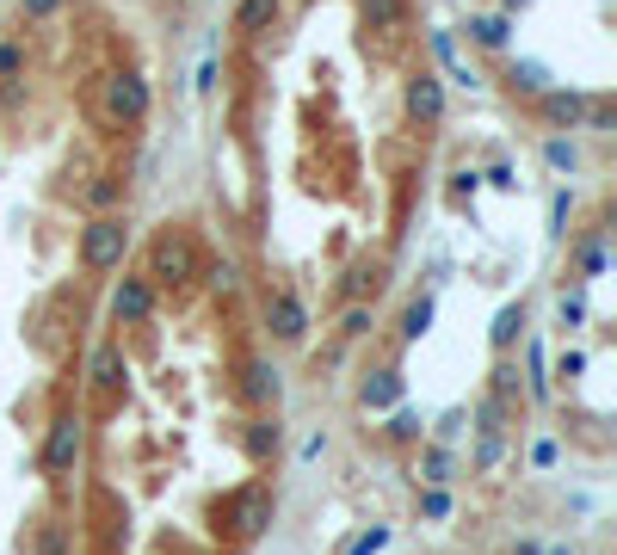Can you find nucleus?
Returning a JSON list of instances; mask_svg holds the SVG:
<instances>
[{"label":"nucleus","mask_w":617,"mask_h":555,"mask_svg":"<svg viewBox=\"0 0 617 555\" xmlns=\"http://www.w3.org/2000/svg\"><path fill=\"white\" fill-rule=\"evenodd\" d=\"M266 525H272V488L266 481H241L235 494L216 500V531H229L235 543H253Z\"/></svg>","instance_id":"obj_1"},{"label":"nucleus","mask_w":617,"mask_h":555,"mask_svg":"<svg viewBox=\"0 0 617 555\" xmlns=\"http://www.w3.org/2000/svg\"><path fill=\"white\" fill-rule=\"evenodd\" d=\"M198 241L192 229H161L155 247H149V284H192L198 278Z\"/></svg>","instance_id":"obj_2"},{"label":"nucleus","mask_w":617,"mask_h":555,"mask_svg":"<svg viewBox=\"0 0 617 555\" xmlns=\"http://www.w3.org/2000/svg\"><path fill=\"white\" fill-rule=\"evenodd\" d=\"M81 451H87V420H81V414H56L50 432H44L38 469H44L50 481H68V475H75V463H81Z\"/></svg>","instance_id":"obj_3"},{"label":"nucleus","mask_w":617,"mask_h":555,"mask_svg":"<svg viewBox=\"0 0 617 555\" xmlns=\"http://www.w3.org/2000/svg\"><path fill=\"white\" fill-rule=\"evenodd\" d=\"M130 253V222L124 216H93L81 229V266L87 272H118Z\"/></svg>","instance_id":"obj_4"},{"label":"nucleus","mask_w":617,"mask_h":555,"mask_svg":"<svg viewBox=\"0 0 617 555\" xmlns=\"http://www.w3.org/2000/svg\"><path fill=\"white\" fill-rule=\"evenodd\" d=\"M266 327H272L278 346H303V340H309V309H303V296H297V290H272V296H266Z\"/></svg>","instance_id":"obj_5"},{"label":"nucleus","mask_w":617,"mask_h":555,"mask_svg":"<svg viewBox=\"0 0 617 555\" xmlns=\"http://www.w3.org/2000/svg\"><path fill=\"white\" fill-rule=\"evenodd\" d=\"M105 118L142 124L149 118V81H142V74H112V81H105Z\"/></svg>","instance_id":"obj_6"},{"label":"nucleus","mask_w":617,"mask_h":555,"mask_svg":"<svg viewBox=\"0 0 617 555\" xmlns=\"http://www.w3.org/2000/svg\"><path fill=\"white\" fill-rule=\"evenodd\" d=\"M402 105H408V118L420 124V130H432V124H445V81L439 74H414L408 81V93H402Z\"/></svg>","instance_id":"obj_7"},{"label":"nucleus","mask_w":617,"mask_h":555,"mask_svg":"<svg viewBox=\"0 0 617 555\" xmlns=\"http://www.w3.org/2000/svg\"><path fill=\"white\" fill-rule=\"evenodd\" d=\"M112 315L124 321V327H142L155 315V284L149 278H118V290H112Z\"/></svg>","instance_id":"obj_8"},{"label":"nucleus","mask_w":617,"mask_h":555,"mask_svg":"<svg viewBox=\"0 0 617 555\" xmlns=\"http://www.w3.org/2000/svg\"><path fill=\"white\" fill-rule=\"evenodd\" d=\"M537 111H543L550 124L574 130L580 118H587V99H580V93H568V87H543V93H537Z\"/></svg>","instance_id":"obj_9"},{"label":"nucleus","mask_w":617,"mask_h":555,"mask_svg":"<svg viewBox=\"0 0 617 555\" xmlns=\"http://www.w3.org/2000/svg\"><path fill=\"white\" fill-rule=\"evenodd\" d=\"M241 395L253 401V407H278V370L272 364H241Z\"/></svg>","instance_id":"obj_10"},{"label":"nucleus","mask_w":617,"mask_h":555,"mask_svg":"<svg viewBox=\"0 0 617 555\" xmlns=\"http://www.w3.org/2000/svg\"><path fill=\"white\" fill-rule=\"evenodd\" d=\"M365 31H402L408 25V0H358Z\"/></svg>","instance_id":"obj_11"},{"label":"nucleus","mask_w":617,"mask_h":555,"mask_svg":"<svg viewBox=\"0 0 617 555\" xmlns=\"http://www.w3.org/2000/svg\"><path fill=\"white\" fill-rule=\"evenodd\" d=\"M124 377H130V370H124V352H118V346H99V352H93V389H99V395H118Z\"/></svg>","instance_id":"obj_12"},{"label":"nucleus","mask_w":617,"mask_h":555,"mask_svg":"<svg viewBox=\"0 0 617 555\" xmlns=\"http://www.w3.org/2000/svg\"><path fill=\"white\" fill-rule=\"evenodd\" d=\"M519 333H525V303H506V309L494 315V327H488V346L506 358V352L519 346Z\"/></svg>","instance_id":"obj_13"},{"label":"nucleus","mask_w":617,"mask_h":555,"mask_svg":"<svg viewBox=\"0 0 617 555\" xmlns=\"http://www.w3.org/2000/svg\"><path fill=\"white\" fill-rule=\"evenodd\" d=\"M241 451H247V463H266L272 451H278V420H247V432H241Z\"/></svg>","instance_id":"obj_14"},{"label":"nucleus","mask_w":617,"mask_h":555,"mask_svg":"<svg viewBox=\"0 0 617 555\" xmlns=\"http://www.w3.org/2000/svg\"><path fill=\"white\" fill-rule=\"evenodd\" d=\"M278 7H284V0H241V7H235V31H241V37H260V31H272Z\"/></svg>","instance_id":"obj_15"},{"label":"nucleus","mask_w":617,"mask_h":555,"mask_svg":"<svg viewBox=\"0 0 617 555\" xmlns=\"http://www.w3.org/2000/svg\"><path fill=\"white\" fill-rule=\"evenodd\" d=\"M358 401H365V407H395V401H402V370H371L365 389H358Z\"/></svg>","instance_id":"obj_16"},{"label":"nucleus","mask_w":617,"mask_h":555,"mask_svg":"<svg viewBox=\"0 0 617 555\" xmlns=\"http://www.w3.org/2000/svg\"><path fill=\"white\" fill-rule=\"evenodd\" d=\"M25 81V44L19 37H0V93H13Z\"/></svg>","instance_id":"obj_17"},{"label":"nucleus","mask_w":617,"mask_h":555,"mask_svg":"<svg viewBox=\"0 0 617 555\" xmlns=\"http://www.w3.org/2000/svg\"><path fill=\"white\" fill-rule=\"evenodd\" d=\"M506 31H513V25H506V13H482V19H469V37H476L482 50H506Z\"/></svg>","instance_id":"obj_18"},{"label":"nucleus","mask_w":617,"mask_h":555,"mask_svg":"<svg viewBox=\"0 0 617 555\" xmlns=\"http://www.w3.org/2000/svg\"><path fill=\"white\" fill-rule=\"evenodd\" d=\"M118 198H124V179H118V173H99V179L87 185V210H99V216H112Z\"/></svg>","instance_id":"obj_19"},{"label":"nucleus","mask_w":617,"mask_h":555,"mask_svg":"<svg viewBox=\"0 0 617 555\" xmlns=\"http://www.w3.org/2000/svg\"><path fill=\"white\" fill-rule=\"evenodd\" d=\"M426 327H432V296H414V303L402 309V340H426Z\"/></svg>","instance_id":"obj_20"},{"label":"nucleus","mask_w":617,"mask_h":555,"mask_svg":"<svg viewBox=\"0 0 617 555\" xmlns=\"http://www.w3.org/2000/svg\"><path fill=\"white\" fill-rule=\"evenodd\" d=\"M420 481H426V488H445V481H451V451H445V444H432V451L420 457Z\"/></svg>","instance_id":"obj_21"},{"label":"nucleus","mask_w":617,"mask_h":555,"mask_svg":"<svg viewBox=\"0 0 617 555\" xmlns=\"http://www.w3.org/2000/svg\"><path fill=\"white\" fill-rule=\"evenodd\" d=\"M340 290L352 296V303H365V296H377V290H383V266H358V272H352Z\"/></svg>","instance_id":"obj_22"},{"label":"nucleus","mask_w":617,"mask_h":555,"mask_svg":"<svg viewBox=\"0 0 617 555\" xmlns=\"http://www.w3.org/2000/svg\"><path fill=\"white\" fill-rule=\"evenodd\" d=\"M543 161H550L556 173H574V167H580V148H574L568 136H550V142H543Z\"/></svg>","instance_id":"obj_23"},{"label":"nucleus","mask_w":617,"mask_h":555,"mask_svg":"<svg viewBox=\"0 0 617 555\" xmlns=\"http://www.w3.org/2000/svg\"><path fill=\"white\" fill-rule=\"evenodd\" d=\"M574 266L587 272V278H593V272H605V235H593V241H580V253H574Z\"/></svg>","instance_id":"obj_24"},{"label":"nucleus","mask_w":617,"mask_h":555,"mask_svg":"<svg viewBox=\"0 0 617 555\" xmlns=\"http://www.w3.org/2000/svg\"><path fill=\"white\" fill-rule=\"evenodd\" d=\"M506 81H513V93H543V68H537V62H513Z\"/></svg>","instance_id":"obj_25"},{"label":"nucleus","mask_w":617,"mask_h":555,"mask_svg":"<svg viewBox=\"0 0 617 555\" xmlns=\"http://www.w3.org/2000/svg\"><path fill=\"white\" fill-rule=\"evenodd\" d=\"M371 327H377V321H371V309H365V303H352V309H346V327H340V340H365Z\"/></svg>","instance_id":"obj_26"},{"label":"nucleus","mask_w":617,"mask_h":555,"mask_svg":"<svg viewBox=\"0 0 617 555\" xmlns=\"http://www.w3.org/2000/svg\"><path fill=\"white\" fill-rule=\"evenodd\" d=\"M500 457H506V432H488V438L476 444V469H494Z\"/></svg>","instance_id":"obj_27"},{"label":"nucleus","mask_w":617,"mask_h":555,"mask_svg":"<svg viewBox=\"0 0 617 555\" xmlns=\"http://www.w3.org/2000/svg\"><path fill=\"white\" fill-rule=\"evenodd\" d=\"M494 401H519V370L513 364H494Z\"/></svg>","instance_id":"obj_28"},{"label":"nucleus","mask_w":617,"mask_h":555,"mask_svg":"<svg viewBox=\"0 0 617 555\" xmlns=\"http://www.w3.org/2000/svg\"><path fill=\"white\" fill-rule=\"evenodd\" d=\"M389 438H395V444H414V438H420V414H408V407H402V414L389 420Z\"/></svg>","instance_id":"obj_29"},{"label":"nucleus","mask_w":617,"mask_h":555,"mask_svg":"<svg viewBox=\"0 0 617 555\" xmlns=\"http://www.w3.org/2000/svg\"><path fill=\"white\" fill-rule=\"evenodd\" d=\"M587 321V296L580 290H562V327H580Z\"/></svg>","instance_id":"obj_30"},{"label":"nucleus","mask_w":617,"mask_h":555,"mask_svg":"<svg viewBox=\"0 0 617 555\" xmlns=\"http://www.w3.org/2000/svg\"><path fill=\"white\" fill-rule=\"evenodd\" d=\"M420 512H426V518H451V494H445V488H426V494H420Z\"/></svg>","instance_id":"obj_31"},{"label":"nucleus","mask_w":617,"mask_h":555,"mask_svg":"<svg viewBox=\"0 0 617 555\" xmlns=\"http://www.w3.org/2000/svg\"><path fill=\"white\" fill-rule=\"evenodd\" d=\"M383 543H389V531H383V525H371V531H365V537H358V543H352L346 555H377Z\"/></svg>","instance_id":"obj_32"},{"label":"nucleus","mask_w":617,"mask_h":555,"mask_svg":"<svg viewBox=\"0 0 617 555\" xmlns=\"http://www.w3.org/2000/svg\"><path fill=\"white\" fill-rule=\"evenodd\" d=\"M580 370H587V352H562V370H556V377H568V383H574Z\"/></svg>","instance_id":"obj_33"},{"label":"nucleus","mask_w":617,"mask_h":555,"mask_svg":"<svg viewBox=\"0 0 617 555\" xmlns=\"http://www.w3.org/2000/svg\"><path fill=\"white\" fill-rule=\"evenodd\" d=\"M62 0H25V19H56Z\"/></svg>","instance_id":"obj_34"},{"label":"nucleus","mask_w":617,"mask_h":555,"mask_svg":"<svg viewBox=\"0 0 617 555\" xmlns=\"http://www.w3.org/2000/svg\"><path fill=\"white\" fill-rule=\"evenodd\" d=\"M531 463H537V469H550V463H556V438H537V451H531Z\"/></svg>","instance_id":"obj_35"},{"label":"nucleus","mask_w":617,"mask_h":555,"mask_svg":"<svg viewBox=\"0 0 617 555\" xmlns=\"http://www.w3.org/2000/svg\"><path fill=\"white\" fill-rule=\"evenodd\" d=\"M550 222H556V229H568V192H556V204H550Z\"/></svg>","instance_id":"obj_36"},{"label":"nucleus","mask_w":617,"mask_h":555,"mask_svg":"<svg viewBox=\"0 0 617 555\" xmlns=\"http://www.w3.org/2000/svg\"><path fill=\"white\" fill-rule=\"evenodd\" d=\"M525 7V0H500V13H519Z\"/></svg>","instance_id":"obj_37"},{"label":"nucleus","mask_w":617,"mask_h":555,"mask_svg":"<svg viewBox=\"0 0 617 555\" xmlns=\"http://www.w3.org/2000/svg\"><path fill=\"white\" fill-rule=\"evenodd\" d=\"M550 555H574V549H562V543H556V549H550Z\"/></svg>","instance_id":"obj_38"}]
</instances>
